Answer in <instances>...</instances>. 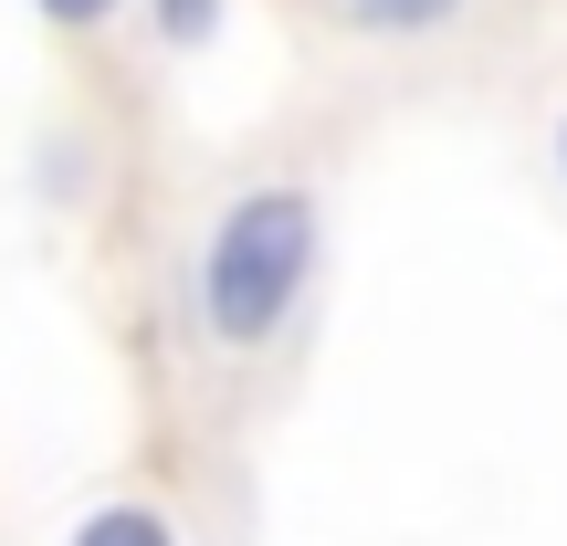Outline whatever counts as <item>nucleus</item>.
Masks as SVG:
<instances>
[{
    "label": "nucleus",
    "instance_id": "nucleus-1",
    "mask_svg": "<svg viewBox=\"0 0 567 546\" xmlns=\"http://www.w3.org/2000/svg\"><path fill=\"white\" fill-rule=\"evenodd\" d=\"M316 253H326L316 189H295V179L243 189V200L210 222V243H200V326H210L221 347H264L274 326L305 305Z\"/></svg>",
    "mask_w": 567,
    "mask_h": 546
},
{
    "label": "nucleus",
    "instance_id": "nucleus-2",
    "mask_svg": "<svg viewBox=\"0 0 567 546\" xmlns=\"http://www.w3.org/2000/svg\"><path fill=\"white\" fill-rule=\"evenodd\" d=\"M74 546H179V526H168L158 505H95L74 526Z\"/></svg>",
    "mask_w": 567,
    "mask_h": 546
},
{
    "label": "nucleus",
    "instance_id": "nucleus-3",
    "mask_svg": "<svg viewBox=\"0 0 567 546\" xmlns=\"http://www.w3.org/2000/svg\"><path fill=\"white\" fill-rule=\"evenodd\" d=\"M452 11H463V0H347V21H358V32H389V42H421V32H442Z\"/></svg>",
    "mask_w": 567,
    "mask_h": 546
},
{
    "label": "nucleus",
    "instance_id": "nucleus-4",
    "mask_svg": "<svg viewBox=\"0 0 567 546\" xmlns=\"http://www.w3.org/2000/svg\"><path fill=\"white\" fill-rule=\"evenodd\" d=\"M147 21H158V32L179 42V53H200V42L221 32V0H147Z\"/></svg>",
    "mask_w": 567,
    "mask_h": 546
},
{
    "label": "nucleus",
    "instance_id": "nucleus-5",
    "mask_svg": "<svg viewBox=\"0 0 567 546\" xmlns=\"http://www.w3.org/2000/svg\"><path fill=\"white\" fill-rule=\"evenodd\" d=\"M53 32H95V21H116V0H32Z\"/></svg>",
    "mask_w": 567,
    "mask_h": 546
},
{
    "label": "nucleus",
    "instance_id": "nucleus-6",
    "mask_svg": "<svg viewBox=\"0 0 567 546\" xmlns=\"http://www.w3.org/2000/svg\"><path fill=\"white\" fill-rule=\"evenodd\" d=\"M557 168H567V116H557Z\"/></svg>",
    "mask_w": 567,
    "mask_h": 546
}]
</instances>
